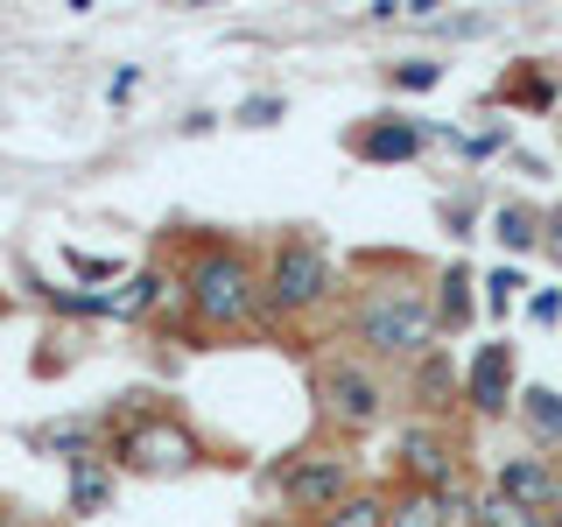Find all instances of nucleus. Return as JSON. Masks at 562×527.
Listing matches in <instances>:
<instances>
[{
	"label": "nucleus",
	"mask_w": 562,
	"mask_h": 527,
	"mask_svg": "<svg viewBox=\"0 0 562 527\" xmlns=\"http://www.w3.org/2000/svg\"><path fill=\"white\" fill-rule=\"evenodd\" d=\"M176 295H183L198 330H260L268 324V289H260V254H246L225 233H190L176 260Z\"/></svg>",
	"instance_id": "1"
},
{
	"label": "nucleus",
	"mask_w": 562,
	"mask_h": 527,
	"mask_svg": "<svg viewBox=\"0 0 562 527\" xmlns=\"http://www.w3.org/2000/svg\"><path fill=\"white\" fill-rule=\"evenodd\" d=\"M345 338L373 366H415L443 345V330H436V303L422 281H366L345 295Z\"/></svg>",
	"instance_id": "2"
},
{
	"label": "nucleus",
	"mask_w": 562,
	"mask_h": 527,
	"mask_svg": "<svg viewBox=\"0 0 562 527\" xmlns=\"http://www.w3.org/2000/svg\"><path fill=\"white\" fill-rule=\"evenodd\" d=\"M105 464L134 471V479H183V471L204 464V444L176 408H155V401H134L120 408L113 436H105Z\"/></svg>",
	"instance_id": "3"
},
{
	"label": "nucleus",
	"mask_w": 562,
	"mask_h": 527,
	"mask_svg": "<svg viewBox=\"0 0 562 527\" xmlns=\"http://www.w3.org/2000/svg\"><path fill=\"white\" fill-rule=\"evenodd\" d=\"M260 289H268V330L310 324V316H324L338 303V260H330L324 239L289 233V239L268 246V260H260Z\"/></svg>",
	"instance_id": "4"
},
{
	"label": "nucleus",
	"mask_w": 562,
	"mask_h": 527,
	"mask_svg": "<svg viewBox=\"0 0 562 527\" xmlns=\"http://www.w3.org/2000/svg\"><path fill=\"white\" fill-rule=\"evenodd\" d=\"M310 394H316V422H324L330 436H345V444H359V436H373L386 408H394V386L373 359H359V351H324V359L310 366Z\"/></svg>",
	"instance_id": "5"
},
{
	"label": "nucleus",
	"mask_w": 562,
	"mask_h": 527,
	"mask_svg": "<svg viewBox=\"0 0 562 527\" xmlns=\"http://www.w3.org/2000/svg\"><path fill=\"white\" fill-rule=\"evenodd\" d=\"M274 500L289 506V520H324L330 506H345L359 492V457L338 450V444H316V450H295L268 471Z\"/></svg>",
	"instance_id": "6"
},
{
	"label": "nucleus",
	"mask_w": 562,
	"mask_h": 527,
	"mask_svg": "<svg viewBox=\"0 0 562 527\" xmlns=\"http://www.w3.org/2000/svg\"><path fill=\"white\" fill-rule=\"evenodd\" d=\"M464 457H457V436L443 422H408L394 436V485H422V492H450Z\"/></svg>",
	"instance_id": "7"
},
{
	"label": "nucleus",
	"mask_w": 562,
	"mask_h": 527,
	"mask_svg": "<svg viewBox=\"0 0 562 527\" xmlns=\"http://www.w3.org/2000/svg\"><path fill=\"white\" fill-rule=\"evenodd\" d=\"M457 401H464L471 415H485V422H499L506 408H514V345L485 338L479 351H471L464 373H457Z\"/></svg>",
	"instance_id": "8"
},
{
	"label": "nucleus",
	"mask_w": 562,
	"mask_h": 527,
	"mask_svg": "<svg viewBox=\"0 0 562 527\" xmlns=\"http://www.w3.org/2000/svg\"><path fill=\"white\" fill-rule=\"evenodd\" d=\"M492 492H506V500L527 506V514L562 520V471H555V457H541V450L499 457V471H492Z\"/></svg>",
	"instance_id": "9"
},
{
	"label": "nucleus",
	"mask_w": 562,
	"mask_h": 527,
	"mask_svg": "<svg viewBox=\"0 0 562 527\" xmlns=\"http://www.w3.org/2000/svg\"><path fill=\"white\" fill-rule=\"evenodd\" d=\"M471 514V492H422V485H386V527H457Z\"/></svg>",
	"instance_id": "10"
},
{
	"label": "nucleus",
	"mask_w": 562,
	"mask_h": 527,
	"mask_svg": "<svg viewBox=\"0 0 562 527\" xmlns=\"http://www.w3.org/2000/svg\"><path fill=\"white\" fill-rule=\"evenodd\" d=\"M408 401H415V422H443L457 408V366L443 359V345L408 366Z\"/></svg>",
	"instance_id": "11"
},
{
	"label": "nucleus",
	"mask_w": 562,
	"mask_h": 527,
	"mask_svg": "<svg viewBox=\"0 0 562 527\" xmlns=\"http://www.w3.org/2000/svg\"><path fill=\"white\" fill-rule=\"evenodd\" d=\"M176 295V274L169 268H140V274H127L113 295H99V316H155Z\"/></svg>",
	"instance_id": "12"
},
{
	"label": "nucleus",
	"mask_w": 562,
	"mask_h": 527,
	"mask_svg": "<svg viewBox=\"0 0 562 527\" xmlns=\"http://www.w3.org/2000/svg\"><path fill=\"white\" fill-rule=\"evenodd\" d=\"M70 471V485H64V514H78V520H92L113 506V464H105V450L99 457H78V464H64Z\"/></svg>",
	"instance_id": "13"
},
{
	"label": "nucleus",
	"mask_w": 562,
	"mask_h": 527,
	"mask_svg": "<svg viewBox=\"0 0 562 527\" xmlns=\"http://www.w3.org/2000/svg\"><path fill=\"white\" fill-rule=\"evenodd\" d=\"M29 444L49 450V457H64V464H78V457H99V450H105V429H99L92 415H64V422H43V429H29Z\"/></svg>",
	"instance_id": "14"
},
{
	"label": "nucleus",
	"mask_w": 562,
	"mask_h": 527,
	"mask_svg": "<svg viewBox=\"0 0 562 527\" xmlns=\"http://www.w3.org/2000/svg\"><path fill=\"white\" fill-rule=\"evenodd\" d=\"M351 155H366V162H415L422 127H408V120H373V127L351 134Z\"/></svg>",
	"instance_id": "15"
},
{
	"label": "nucleus",
	"mask_w": 562,
	"mask_h": 527,
	"mask_svg": "<svg viewBox=\"0 0 562 527\" xmlns=\"http://www.w3.org/2000/svg\"><path fill=\"white\" fill-rule=\"evenodd\" d=\"M514 408L535 450H562V386H527V394H514Z\"/></svg>",
	"instance_id": "16"
},
{
	"label": "nucleus",
	"mask_w": 562,
	"mask_h": 527,
	"mask_svg": "<svg viewBox=\"0 0 562 527\" xmlns=\"http://www.w3.org/2000/svg\"><path fill=\"white\" fill-rule=\"evenodd\" d=\"M429 303H436V330H464L471 324V268L464 260H450V268L436 274Z\"/></svg>",
	"instance_id": "17"
},
{
	"label": "nucleus",
	"mask_w": 562,
	"mask_h": 527,
	"mask_svg": "<svg viewBox=\"0 0 562 527\" xmlns=\"http://www.w3.org/2000/svg\"><path fill=\"white\" fill-rule=\"evenodd\" d=\"M464 527H562V520H549V514H527V506H514L506 492H471V514H464Z\"/></svg>",
	"instance_id": "18"
},
{
	"label": "nucleus",
	"mask_w": 562,
	"mask_h": 527,
	"mask_svg": "<svg viewBox=\"0 0 562 527\" xmlns=\"http://www.w3.org/2000/svg\"><path fill=\"white\" fill-rule=\"evenodd\" d=\"M492 233H499L506 254H527V246H541V211L535 204H499L492 211Z\"/></svg>",
	"instance_id": "19"
},
{
	"label": "nucleus",
	"mask_w": 562,
	"mask_h": 527,
	"mask_svg": "<svg viewBox=\"0 0 562 527\" xmlns=\"http://www.w3.org/2000/svg\"><path fill=\"white\" fill-rule=\"evenodd\" d=\"M316 527H386V485H373V492L359 485L345 506H330V514L316 520Z\"/></svg>",
	"instance_id": "20"
},
{
	"label": "nucleus",
	"mask_w": 562,
	"mask_h": 527,
	"mask_svg": "<svg viewBox=\"0 0 562 527\" xmlns=\"http://www.w3.org/2000/svg\"><path fill=\"white\" fill-rule=\"evenodd\" d=\"M499 105H535V113H541V105H555V78L527 64V70H514V78L499 85Z\"/></svg>",
	"instance_id": "21"
},
{
	"label": "nucleus",
	"mask_w": 562,
	"mask_h": 527,
	"mask_svg": "<svg viewBox=\"0 0 562 527\" xmlns=\"http://www.w3.org/2000/svg\"><path fill=\"white\" fill-rule=\"evenodd\" d=\"M386 85H394V92H436V85H443V64L436 57H401L386 70Z\"/></svg>",
	"instance_id": "22"
},
{
	"label": "nucleus",
	"mask_w": 562,
	"mask_h": 527,
	"mask_svg": "<svg viewBox=\"0 0 562 527\" xmlns=\"http://www.w3.org/2000/svg\"><path fill=\"white\" fill-rule=\"evenodd\" d=\"M457 148H464L471 162H485V155H499V148H506V127H492V134H464Z\"/></svg>",
	"instance_id": "23"
},
{
	"label": "nucleus",
	"mask_w": 562,
	"mask_h": 527,
	"mask_svg": "<svg viewBox=\"0 0 562 527\" xmlns=\"http://www.w3.org/2000/svg\"><path fill=\"white\" fill-rule=\"evenodd\" d=\"M541 254H549L555 268H562V204H555V211H541Z\"/></svg>",
	"instance_id": "24"
},
{
	"label": "nucleus",
	"mask_w": 562,
	"mask_h": 527,
	"mask_svg": "<svg viewBox=\"0 0 562 527\" xmlns=\"http://www.w3.org/2000/svg\"><path fill=\"white\" fill-rule=\"evenodd\" d=\"M514 289H520L514 268H492V274H485V295H492V303H514Z\"/></svg>",
	"instance_id": "25"
},
{
	"label": "nucleus",
	"mask_w": 562,
	"mask_h": 527,
	"mask_svg": "<svg viewBox=\"0 0 562 527\" xmlns=\"http://www.w3.org/2000/svg\"><path fill=\"white\" fill-rule=\"evenodd\" d=\"M527 316H541V324H555V316H562V295H555V289H541L535 303H527Z\"/></svg>",
	"instance_id": "26"
},
{
	"label": "nucleus",
	"mask_w": 562,
	"mask_h": 527,
	"mask_svg": "<svg viewBox=\"0 0 562 527\" xmlns=\"http://www.w3.org/2000/svg\"><path fill=\"white\" fill-rule=\"evenodd\" d=\"M274 113H281V99H254V105H246V113H239V120H246V127H268V120H274Z\"/></svg>",
	"instance_id": "27"
},
{
	"label": "nucleus",
	"mask_w": 562,
	"mask_h": 527,
	"mask_svg": "<svg viewBox=\"0 0 562 527\" xmlns=\"http://www.w3.org/2000/svg\"><path fill=\"white\" fill-rule=\"evenodd\" d=\"M260 527H303V520H289V514H281V520H260Z\"/></svg>",
	"instance_id": "28"
},
{
	"label": "nucleus",
	"mask_w": 562,
	"mask_h": 527,
	"mask_svg": "<svg viewBox=\"0 0 562 527\" xmlns=\"http://www.w3.org/2000/svg\"><path fill=\"white\" fill-rule=\"evenodd\" d=\"M0 527H14V520H8V514H0Z\"/></svg>",
	"instance_id": "29"
},
{
	"label": "nucleus",
	"mask_w": 562,
	"mask_h": 527,
	"mask_svg": "<svg viewBox=\"0 0 562 527\" xmlns=\"http://www.w3.org/2000/svg\"><path fill=\"white\" fill-rule=\"evenodd\" d=\"M0 310H8V303H0Z\"/></svg>",
	"instance_id": "30"
}]
</instances>
